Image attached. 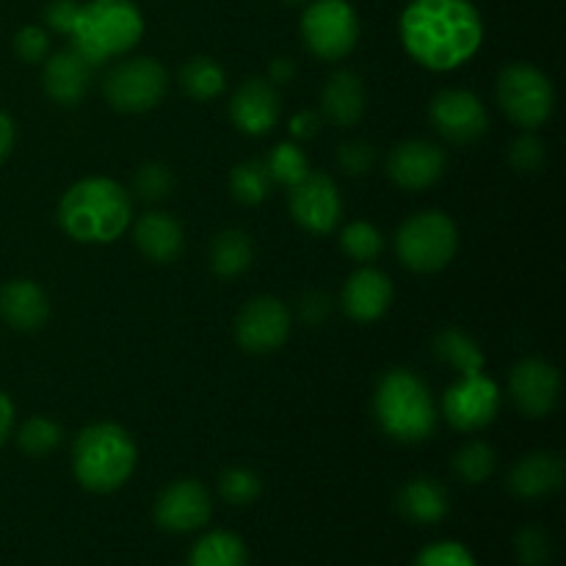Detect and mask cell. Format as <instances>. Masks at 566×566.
<instances>
[{
    "instance_id": "1",
    "label": "cell",
    "mask_w": 566,
    "mask_h": 566,
    "mask_svg": "<svg viewBox=\"0 0 566 566\" xmlns=\"http://www.w3.org/2000/svg\"><path fill=\"white\" fill-rule=\"evenodd\" d=\"M398 31L403 50L431 72L457 70L484 42V20L470 0H412Z\"/></svg>"
},
{
    "instance_id": "2",
    "label": "cell",
    "mask_w": 566,
    "mask_h": 566,
    "mask_svg": "<svg viewBox=\"0 0 566 566\" xmlns=\"http://www.w3.org/2000/svg\"><path fill=\"white\" fill-rule=\"evenodd\" d=\"M133 219L130 193L111 177H83L66 188L59 224L77 243H111Z\"/></svg>"
},
{
    "instance_id": "3",
    "label": "cell",
    "mask_w": 566,
    "mask_h": 566,
    "mask_svg": "<svg viewBox=\"0 0 566 566\" xmlns=\"http://www.w3.org/2000/svg\"><path fill=\"white\" fill-rule=\"evenodd\" d=\"M379 429L401 446H418L437 431V407L429 385L407 368L387 370L374 392Z\"/></svg>"
},
{
    "instance_id": "4",
    "label": "cell",
    "mask_w": 566,
    "mask_h": 566,
    "mask_svg": "<svg viewBox=\"0 0 566 566\" xmlns=\"http://www.w3.org/2000/svg\"><path fill=\"white\" fill-rule=\"evenodd\" d=\"M144 36V17L133 0H86L70 31V48L97 70L105 61L125 55Z\"/></svg>"
},
{
    "instance_id": "5",
    "label": "cell",
    "mask_w": 566,
    "mask_h": 566,
    "mask_svg": "<svg viewBox=\"0 0 566 566\" xmlns=\"http://www.w3.org/2000/svg\"><path fill=\"white\" fill-rule=\"evenodd\" d=\"M136 462V442L119 423H92L72 442V473L83 490L97 495L125 486Z\"/></svg>"
},
{
    "instance_id": "6",
    "label": "cell",
    "mask_w": 566,
    "mask_h": 566,
    "mask_svg": "<svg viewBox=\"0 0 566 566\" xmlns=\"http://www.w3.org/2000/svg\"><path fill=\"white\" fill-rule=\"evenodd\" d=\"M459 249V230L442 210L415 213L398 227L396 254L415 274H437L446 269Z\"/></svg>"
},
{
    "instance_id": "7",
    "label": "cell",
    "mask_w": 566,
    "mask_h": 566,
    "mask_svg": "<svg viewBox=\"0 0 566 566\" xmlns=\"http://www.w3.org/2000/svg\"><path fill=\"white\" fill-rule=\"evenodd\" d=\"M497 103L514 125L536 130L553 116L556 88L539 66L517 61L497 75Z\"/></svg>"
},
{
    "instance_id": "8",
    "label": "cell",
    "mask_w": 566,
    "mask_h": 566,
    "mask_svg": "<svg viewBox=\"0 0 566 566\" xmlns=\"http://www.w3.org/2000/svg\"><path fill=\"white\" fill-rule=\"evenodd\" d=\"M169 92V72L158 59H125L105 72L103 94L119 114H147L158 108Z\"/></svg>"
},
{
    "instance_id": "9",
    "label": "cell",
    "mask_w": 566,
    "mask_h": 566,
    "mask_svg": "<svg viewBox=\"0 0 566 566\" xmlns=\"http://www.w3.org/2000/svg\"><path fill=\"white\" fill-rule=\"evenodd\" d=\"M302 39L315 59H346L359 42L357 11L348 0H313L302 14Z\"/></svg>"
},
{
    "instance_id": "10",
    "label": "cell",
    "mask_w": 566,
    "mask_h": 566,
    "mask_svg": "<svg viewBox=\"0 0 566 566\" xmlns=\"http://www.w3.org/2000/svg\"><path fill=\"white\" fill-rule=\"evenodd\" d=\"M501 412V390L490 376H459L442 396V415L457 431H481Z\"/></svg>"
},
{
    "instance_id": "11",
    "label": "cell",
    "mask_w": 566,
    "mask_h": 566,
    "mask_svg": "<svg viewBox=\"0 0 566 566\" xmlns=\"http://www.w3.org/2000/svg\"><path fill=\"white\" fill-rule=\"evenodd\" d=\"M293 221L313 235H329L343 219V199L335 180L324 171H307L287 193Z\"/></svg>"
},
{
    "instance_id": "12",
    "label": "cell",
    "mask_w": 566,
    "mask_h": 566,
    "mask_svg": "<svg viewBox=\"0 0 566 566\" xmlns=\"http://www.w3.org/2000/svg\"><path fill=\"white\" fill-rule=\"evenodd\" d=\"M291 310L276 296H254L235 318V340L249 354H271L291 335Z\"/></svg>"
},
{
    "instance_id": "13",
    "label": "cell",
    "mask_w": 566,
    "mask_h": 566,
    "mask_svg": "<svg viewBox=\"0 0 566 566\" xmlns=\"http://www.w3.org/2000/svg\"><path fill=\"white\" fill-rule=\"evenodd\" d=\"M429 116L437 133L451 144L479 142L490 127V114H486L484 103L479 99V94L468 92V88H442L431 99Z\"/></svg>"
},
{
    "instance_id": "14",
    "label": "cell",
    "mask_w": 566,
    "mask_h": 566,
    "mask_svg": "<svg viewBox=\"0 0 566 566\" xmlns=\"http://www.w3.org/2000/svg\"><path fill=\"white\" fill-rule=\"evenodd\" d=\"M153 514L160 531L193 534L210 523L213 501H210V492L205 490V484H199L197 479H180L160 490V495L155 497Z\"/></svg>"
},
{
    "instance_id": "15",
    "label": "cell",
    "mask_w": 566,
    "mask_h": 566,
    "mask_svg": "<svg viewBox=\"0 0 566 566\" xmlns=\"http://www.w3.org/2000/svg\"><path fill=\"white\" fill-rule=\"evenodd\" d=\"M562 392V376L556 365L542 357L520 359L509 374V396L514 407L531 420L547 418L556 409Z\"/></svg>"
},
{
    "instance_id": "16",
    "label": "cell",
    "mask_w": 566,
    "mask_h": 566,
    "mask_svg": "<svg viewBox=\"0 0 566 566\" xmlns=\"http://www.w3.org/2000/svg\"><path fill=\"white\" fill-rule=\"evenodd\" d=\"M448 158L434 142L407 138L387 158V175L403 191H426L446 175Z\"/></svg>"
},
{
    "instance_id": "17",
    "label": "cell",
    "mask_w": 566,
    "mask_h": 566,
    "mask_svg": "<svg viewBox=\"0 0 566 566\" xmlns=\"http://www.w3.org/2000/svg\"><path fill=\"white\" fill-rule=\"evenodd\" d=\"M282 114L280 88L263 77H249L230 99V119L247 136H265L276 127Z\"/></svg>"
},
{
    "instance_id": "18",
    "label": "cell",
    "mask_w": 566,
    "mask_h": 566,
    "mask_svg": "<svg viewBox=\"0 0 566 566\" xmlns=\"http://www.w3.org/2000/svg\"><path fill=\"white\" fill-rule=\"evenodd\" d=\"M340 304L346 315L357 324H374L390 310L392 282L385 271L374 265H359L346 280L340 293Z\"/></svg>"
},
{
    "instance_id": "19",
    "label": "cell",
    "mask_w": 566,
    "mask_h": 566,
    "mask_svg": "<svg viewBox=\"0 0 566 566\" xmlns=\"http://www.w3.org/2000/svg\"><path fill=\"white\" fill-rule=\"evenodd\" d=\"M92 75L94 66L72 48L59 50V53L44 59L42 83L44 92H48V97L55 105H66L70 108V105L81 103L88 94V86H92Z\"/></svg>"
},
{
    "instance_id": "20",
    "label": "cell",
    "mask_w": 566,
    "mask_h": 566,
    "mask_svg": "<svg viewBox=\"0 0 566 566\" xmlns=\"http://www.w3.org/2000/svg\"><path fill=\"white\" fill-rule=\"evenodd\" d=\"M509 490L520 501H539L564 484V459L553 451H534L509 470Z\"/></svg>"
},
{
    "instance_id": "21",
    "label": "cell",
    "mask_w": 566,
    "mask_h": 566,
    "mask_svg": "<svg viewBox=\"0 0 566 566\" xmlns=\"http://www.w3.org/2000/svg\"><path fill=\"white\" fill-rule=\"evenodd\" d=\"M0 318L17 332H36L50 318V298L33 280H9L0 287Z\"/></svg>"
},
{
    "instance_id": "22",
    "label": "cell",
    "mask_w": 566,
    "mask_h": 566,
    "mask_svg": "<svg viewBox=\"0 0 566 566\" xmlns=\"http://www.w3.org/2000/svg\"><path fill=\"white\" fill-rule=\"evenodd\" d=\"M133 241L138 252L153 263H175L186 247V235L175 216L164 210H149L133 227Z\"/></svg>"
},
{
    "instance_id": "23",
    "label": "cell",
    "mask_w": 566,
    "mask_h": 566,
    "mask_svg": "<svg viewBox=\"0 0 566 566\" xmlns=\"http://www.w3.org/2000/svg\"><path fill=\"white\" fill-rule=\"evenodd\" d=\"M365 114V83L354 70L332 72L321 92V116L337 127H352Z\"/></svg>"
},
{
    "instance_id": "24",
    "label": "cell",
    "mask_w": 566,
    "mask_h": 566,
    "mask_svg": "<svg viewBox=\"0 0 566 566\" xmlns=\"http://www.w3.org/2000/svg\"><path fill=\"white\" fill-rule=\"evenodd\" d=\"M396 503L401 517L415 525H437L446 520L448 512H451L448 490L437 479H429V475L409 479L407 484L401 486V492H398Z\"/></svg>"
},
{
    "instance_id": "25",
    "label": "cell",
    "mask_w": 566,
    "mask_h": 566,
    "mask_svg": "<svg viewBox=\"0 0 566 566\" xmlns=\"http://www.w3.org/2000/svg\"><path fill=\"white\" fill-rule=\"evenodd\" d=\"M210 271L221 280H232V276H241L252 269L254 263V243L249 238V232L230 227V230H221L219 235L210 243Z\"/></svg>"
},
{
    "instance_id": "26",
    "label": "cell",
    "mask_w": 566,
    "mask_h": 566,
    "mask_svg": "<svg viewBox=\"0 0 566 566\" xmlns=\"http://www.w3.org/2000/svg\"><path fill=\"white\" fill-rule=\"evenodd\" d=\"M188 566H249L247 545L230 531H210L191 547Z\"/></svg>"
},
{
    "instance_id": "27",
    "label": "cell",
    "mask_w": 566,
    "mask_h": 566,
    "mask_svg": "<svg viewBox=\"0 0 566 566\" xmlns=\"http://www.w3.org/2000/svg\"><path fill=\"white\" fill-rule=\"evenodd\" d=\"M431 352L437 354V359H442V363L451 365L453 370H459V376L481 374V370H484V352H481L479 343H475L473 337L464 335L457 326L442 329L440 335L434 337Z\"/></svg>"
},
{
    "instance_id": "28",
    "label": "cell",
    "mask_w": 566,
    "mask_h": 566,
    "mask_svg": "<svg viewBox=\"0 0 566 566\" xmlns=\"http://www.w3.org/2000/svg\"><path fill=\"white\" fill-rule=\"evenodd\" d=\"M227 75L221 70L219 61L208 59V55H193L180 66V88L191 99H213L224 92Z\"/></svg>"
},
{
    "instance_id": "29",
    "label": "cell",
    "mask_w": 566,
    "mask_h": 566,
    "mask_svg": "<svg viewBox=\"0 0 566 566\" xmlns=\"http://www.w3.org/2000/svg\"><path fill=\"white\" fill-rule=\"evenodd\" d=\"M271 188H274V180H271L269 166H265L263 158L243 160L230 171V193L241 205H249V208L265 202Z\"/></svg>"
},
{
    "instance_id": "30",
    "label": "cell",
    "mask_w": 566,
    "mask_h": 566,
    "mask_svg": "<svg viewBox=\"0 0 566 566\" xmlns=\"http://www.w3.org/2000/svg\"><path fill=\"white\" fill-rule=\"evenodd\" d=\"M497 470V453L495 448L486 446L484 440H470L453 457V473L464 481V484H484L492 479Z\"/></svg>"
},
{
    "instance_id": "31",
    "label": "cell",
    "mask_w": 566,
    "mask_h": 566,
    "mask_svg": "<svg viewBox=\"0 0 566 566\" xmlns=\"http://www.w3.org/2000/svg\"><path fill=\"white\" fill-rule=\"evenodd\" d=\"M340 249L354 263L370 265L385 252V235L370 221H352L340 232Z\"/></svg>"
},
{
    "instance_id": "32",
    "label": "cell",
    "mask_w": 566,
    "mask_h": 566,
    "mask_svg": "<svg viewBox=\"0 0 566 566\" xmlns=\"http://www.w3.org/2000/svg\"><path fill=\"white\" fill-rule=\"evenodd\" d=\"M61 437H64V429H61L55 420L42 418V415H33L17 431V446H20L22 453L39 459L53 453L55 448L61 446Z\"/></svg>"
},
{
    "instance_id": "33",
    "label": "cell",
    "mask_w": 566,
    "mask_h": 566,
    "mask_svg": "<svg viewBox=\"0 0 566 566\" xmlns=\"http://www.w3.org/2000/svg\"><path fill=\"white\" fill-rule=\"evenodd\" d=\"M265 166H269V175L274 182H282V186H296L304 175L310 171L307 155L302 153V147L293 142L276 144L269 153V158H263Z\"/></svg>"
},
{
    "instance_id": "34",
    "label": "cell",
    "mask_w": 566,
    "mask_h": 566,
    "mask_svg": "<svg viewBox=\"0 0 566 566\" xmlns=\"http://www.w3.org/2000/svg\"><path fill=\"white\" fill-rule=\"evenodd\" d=\"M171 191H175V175L166 164L149 160L138 166L133 175V193L142 202H164L166 197H171Z\"/></svg>"
},
{
    "instance_id": "35",
    "label": "cell",
    "mask_w": 566,
    "mask_h": 566,
    "mask_svg": "<svg viewBox=\"0 0 566 566\" xmlns=\"http://www.w3.org/2000/svg\"><path fill=\"white\" fill-rule=\"evenodd\" d=\"M263 492V481L249 468H227L219 475V495L232 506H249Z\"/></svg>"
},
{
    "instance_id": "36",
    "label": "cell",
    "mask_w": 566,
    "mask_h": 566,
    "mask_svg": "<svg viewBox=\"0 0 566 566\" xmlns=\"http://www.w3.org/2000/svg\"><path fill=\"white\" fill-rule=\"evenodd\" d=\"M514 553L523 566H547L553 556V542L542 525H525L514 536Z\"/></svg>"
},
{
    "instance_id": "37",
    "label": "cell",
    "mask_w": 566,
    "mask_h": 566,
    "mask_svg": "<svg viewBox=\"0 0 566 566\" xmlns=\"http://www.w3.org/2000/svg\"><path fill=\"white\" fill-rule=\"evenodd\" d=\"M545 142H542L539 136H534V133L517 136L514 138L512 149H509V160H512V166L520 175H534V171H539L542 166H545Z\"/></svg>"
},
{
    "instance_id": "38",
    "label": "cell",
    "mask_w": 566,
    "mask_h": 566,
    "mask_svg": "<svg viewBox=\"0 0 566 566\" xmlns=\"http://www.w3.org/2000/svg\"><path fill=\"white\" fill-rule=\"evenodd\" d=\"M415 566H479L473 553L459 542H434L423 547L415 558Z\"/></svg>"
},
{
    "instance_id": "39",
    "label": "cell",
    "mask_w": 566,
    "mask_h": 566,
    "mask_svg": "<svg viewBox=\"0 0 566 566\" xmlns=\"http://www.w3.org/2000/svg\"><path fill=\"white\" fill-rule=\"evenodd\" d=\"M337 164H340V169L352 177L368 175L376 164V147L368 142H359V138L357 142L340 144V147H337Z\"/></svg>"
},
{
    "instance_id": "40",
    "label": "cell",
    "mask_w": 566,
    "mask_h": 566,
    "mask_svg": "<svg viewBox=\"0 0 566 566\" xmlns=\"http://www.w3.org/2000/svg\"><path fill=\"white\" fill-rule=\"evenodd\" d=\"M14 50L25 64H39L50 55V36L44 28L39 25H25L17 31L14 36Z\"/></svg>"
},
{
    "instance_id": "41",
    "label": "cell",
    "mask_w": 566,
    "mask_h": 566,
    "mask_svg": "<svg viewBox=\"0 0 566 566\" xmlns=\"http://www.w3.org/2000/svg\"><path fill=\"white\" fill-rule=\"evenodd\" d=\"M77 9H81L77 0H50L48 9H44V22H48L50 31L70 36L72 25H75Z\"/></svg>"
},
{
    "instance_id": "42",
    "label": "cell",
    "mask_w": 566,
    "mask_h": 566,
    "mask_svg": "<svg viewBox=\"0 0 566 566\" xmlns=\"http://www.w3.org/2000/svg\"><path fill=\"white\" fill-rule=\"evenodd\" d=\"M332 315V298L324 291H307L298 298V318L307 326L324 324Z\"/></svg>"
},
{
    "instance_id": "43",
    "label": "cell",
    "mask_w": 566,
    "mask_h": 566,
    "mask_svg": "<svg viewBox=\"0 0 566 566\" xmlns=\"http://www.w3.org/2000/svg\"><path fill=\"white\" fill-rule=\"evenodd\" d=\"M321 130V114L318 111H298L291 119V136L298 142H307V138L318 136Z\"/></svg>"
},
{
    "instance_id": "44",
    "label": "cell",
    "mask_w": 566,
    "mask_h": 566,
    "mask_svg": "<svg viewBox=\"0 0 566 566\" xmlns=\"http://www.w3.org/2000/svg\"><path fill=\"white\" fill-rule=\"evenodd\" d=\"M296 77V61L287 59V55H282V59H274L269 66V83H274V86H287V83Z\"/></svg>"
},
{
    "instance_id": "45",
    "label": "cell",
    "mask_w": 566,
    "mask_h": 566,
    "mask_svg": "<svg viewBox=\"0 0 566 566\" xmlns=\"http://www.w3.org/2000/svg\"><path fill=\"white\" fill-rule=\"evenodd\" d=\"M14 142H17L14 119H11L6 111H0V166H3V160L9 158L11 149H14Z\"/></svg>"
},
{
    "instance_id": "46",
    "label": "cell",
    "mask_w": 566,
    "mask_h": 566,
    "mask_svg": "<svg viewBox=\"0 0 566 566\" xmlns=\"http://www.w3.org/2000/svg\"><path fill=\"white\" fill-rule=\"evenodd\" d=\"M11 429H14V401L0 390V448L11 437Z\"/></svg>"
},
{
    "instance_id": "47",
    "label": "cell",
    "mask_w": 566,
    "mask_h": 566,
    "mask_svg": "<svg viewBox=\"0 0 566 566\" xmlns=\"http://www.w3.org/2000/svg\"><path fill=\"white\" fill-rule=\"evenodd\" d=\"M285 3H293V6H296V3H307V0H285Z\"/></svg>"
}]
</instances>
